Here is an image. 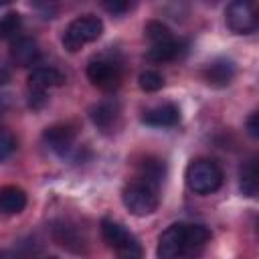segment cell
<instances>
[{
	"instance_id": "3957f363",
	"label": "cell",
	"mask_w": 259,
	"mask_h": 259,
	"mask_svg": "<svg viewBox=\"0 0 259 259\" xmlns=\"http://www.w3.org/2000/svg\"><path fill=\"white\" fill-rule=\"evenodd\" d=\"M103 32V22L101 18L93 16V14H85V16H79L75 18L67 28H65V34H63V47L69 51V53H77L81 51L87 42H93L101 36Z\"/></svg>"
},
{
	"instance_id": "4fadbf2b",
	"label": "cell",
	"mask_w": 259,
	"mask_h": 259,
	"mask_svg": "<svg viewBox=\"0 0 259 259\" xmlns=\"http://www.w3.org/2000/svg\"><path fill=\"white\" fill-rule=\"evenodd\" d=\"M138 172H140V178L142 182L150 184V186H158L164 182V176H166V164L164 160L160 158H144L138 166Z\"/></svg>"
},
{
	"instance_id": "44dd1931",
	"label": "cell",
	"mask_w": 259,
	"mask_h": 259,
	"mask_svg": "<svg viewBox=\"0 0 259 259\" xmlns=\"http://www.w3.org/2000/svg\"><path fill=\"white\" fill-rule=\"evenodd\" d=\"M14 150H16V138L12 136V132L0 127V162L6 160Z\"/></svg>"
},
{
	"instance_id": "d6986e66",
	"label": "cell",
	"mask_w": 259,
	"mask_h": 259,
	"mask_svg": "<svg viewBox=\"0 0 259 259\" xmlns=\"http://www.w3.org/2000/svg\"><path fill=\"white\" fill-rule=\"evenodd\" d=\"M146 36L152 40V45H158V42H164V40H170L172 38V32L170 28L160 22V20H150L146 24Z\"/></svg>"
},
{
	"instance_id": "9c48e42d",
	"label": "cell",
	"mask_w": 259,
	"mask_h": 259,
	"mask_svg": "<svg viewBox=\"0 0 259 259\" xmlns=\"http://www.w3.org/2000/svg\"><path fill=\"white\" fill-rule=\"evenodd\" d=\"M40 49L38 42L30 36H16L10 45V59L20 67H30L38 61Z\"/></svg>"
},
{
	"instance_id": "52a82bcc",
	"label": "cell",
	"mask_w": 259,
	"mask_h": 259,
	"mask_svg": "<svg viewBox=\"0 0 259 259\" xmlns=\"http://www.w3.org/2000/svg\"><path fill=\"white\" fill-rule=\"evenodd\" d=\"M227 26L237 34H251L257 30V12L255 4L247 0H235L225 10Z\"/></svg>"
},
{
	"instance_id": "603a6c76",
	"label": "cell",
	"mask_w": 259,
	"mask_h": 259,
	"mask_svg": "<svg viewBox=\"0 0 259 259\" xmlns=\"http://www.w3.org/2000/svg\"><path fill=\"white\" fill-rule=\"evenodd\" d=\"M28 103H30V107H34V109L42 107V105L47 103V93H45V91L30 89V99H28Z\"/></svg>"
},
{
	"instance_id": "5b68a950",
	"label": "cell",
	"mask_w": 259,
	"mask_h": 259,
	"mask_svg": "<svg viewBox=\"0 0 259 259\" xmlns=\"http://www.w3.org/2000/svg\"><path fill=\"white\" fill-rule=\"evenodd\" d=\"M121 200L125 204V208L136 214V217H146L152 214L158 208V192L154 186L138 180V182H130L123 188Z\"/></svg>"
},
{
	"instance_id": "8fae6325",
	"label": "cell",
	"mask_w": 259,
	"mask_h": 259,
	"mask_svg": "<svg viewBox=\"0 0 259 259\" xmlns=\"http://www.w3.org/2000/svg\"><path fill=\"white\" fill-rule=\"evenodd\" d=\"M142 121L152 127H172L180 121V109L174 103H164V105L148 109L142 115Z\"/></svg>"
},
{
	"instance_id": "9a60e30c",
	"label": "cell",
	"mask_w": 259,
	"mask_h": 259,
	"mask_svg": "<svg viewBox=\"0 0 259 259\" xmlns=\"http://www.w3.org/2000/svg\"><path fill=\"white\" fill-rule=\"evenodd\" d=\"M182 53H184V45L176 38H170V40L152 45V49L148 51V59L154 63H168V61L178 59Z\"/></svg>"
},
{
	"instance_id": "6da1fadb",
	"label": "cell",
	"mask_w": 259,
	"mask_h": 259,
	"mask_svg": "<svg viewBox=\"0 0 259 259\" xmlns=\"http://www.w3.org/2000/svg\"><path fill=\"white\" fill-rule=\"evenodd\" d=\"M210 241L204 225L174 223L158 239V259H196Z\"/></svg>"
},
{
	"instance_id": "cb8c5ba5",
	"label": "cell",
	"mask_w": 259,
	"mask_h": 259,
	"mask_svg": "<svg viewBox=\"0 0 259 259\" xmlns=\"http://www.w3.org/2000/svg\"><path fill=\"white\" fill-rule=\"evenodd\" d=\"M247 130H249V136L251 138H259V115L257 113H251L249 119H247Z\"/></svg>"
},
{
	"instance_id": "30bf717a",
	"label": "cell",
	"mask_w": 259,
	"mask_h": 259,
	"mask_svg": "<svg viewBox=\"0 0 259 259\" xmlns=\"http://www.w3.org/2000/svg\"><path fill=\"white\" fill-rule=\"evenodd\" d=\"M235 73H237V69H235V63L231 59H217L204 67L202 77L212 87H227L233 81Z\"/></svg>"
},
{
	"instance_id": "7a4b0ae2",
	"label": "cell",
	"mask_w": 259,
	"mask_h": 259,
	"mask_svg": "<svg viewBox=\"0 0 259 259\" xmlns=\"http://www.w3.org/2000/svg\"><path fill=\"white\" fill-rule=\"evenodd\" d=\"M186 184L196 194H210L223 184V170L208 158L192 160L186 168Z\"/></svg>"
},
{
	"instance_id": "d4e9b609",
	"label": "cell",
	"mask_w": 259,
	"mask_h": 259,
	"mask_svg": "<svg viewBox=\"0 0 259 259\" xmlns=\"http://www.w3.org/2000/svg\"><path fill=\"white\" fill-rule=\"evenodd\" d=\"M10 81V73L6 69H0V85H6Z\"/></svg>"
},
{
	"instance_id": "e0dca14e",
	"label": "cell",
	"mask_w": 259,
	"mask_h": 259,
	"mask_svg": "<svg viewBox=\"0 0 259 259\" xmlns=\"http://www.w3.org/2000/svg\"><path fill=\"white\" fill-rule=\"evenodd\" d=\"M91 119L97 127L109 130L117 119V105L111 101H101L91 109Z\"/></svg>"
},
{
	"instance_id": "2e32d148",
	"label": "cell",
	"mask_w": 259,
	"mask_h": 259,
	"mask_svg": "<svg viewBox=\"0 0 259 259\" xmlns=\"http://www.w3.org/2000/svg\"><path fill=\"white\" fill-rule=\"evenodd\" d=\"M259 178H257V160L251 158L241 166V192L249 198L257 196Z\"/></svg>"
},
{
	"instance_id": "484cf974",
	"label": "cell",
	"mask_w": 259,
	"mask_h": 259,
	"mask_svg": "<svg viewBox=\"0 0 259 259\" xmlns=\"http://www.w3.org/2000/svg\"><path fill=\"white\" fill-rule=\"evenodd\" d=\"M0 6H4V2H0Z\"/></svg>"
},
{
	"instance_id": "ba28073f",
	"label": "cell",
	"mask_w": 259,
	"mask_h": 259,
	"mask_svg": "<svg viewBox=\"0 0 259 259\" xmlns=\"http://www.w3.org/2000/svg\"><path fill=\"white\" fill-rule=\"evenodd\" d=\"M45 144L57 152L59 156H65L67 152H71L73 144H75V130L69 123H59V125H51L45 130L42 134Z\"/></svg>"
},
{
	"instance_id": "7402d4cb",
	"label": "cell",
	"mask_w": 259,
	"mask_h": 259,
	"mask_svg": "<svg viewBox=\"0 0 259 259\" xmlns=\"http://www.w3.org/2000/svg\"><path fill=\"white\" fill-rule=\"evenodd\" d=\"M103 8L109 10V12H113V14H123V12H127V10L132 8V4H130V2L113 0V2H103Z\"/></svg>"
},
{
	"instance_id": "ac0fdd59",
	"label": "cell",
	"mask_w": 259,
	"mask_h": 259,
	"mask_svg": "<svg viewBox=\"0 0 259 259\" xmlns=\"http://www.w3.org/2000/svg\"><path fill=\"white\" fill-rule=\"evenodd\" d=\"M22 28V18L18 12H8L0 18V38H16Z\"/></svg>"
},
{
	"instance_id": "8992f818",
	"label": "cell",
	"mask_w": 259,
	"mask_h": 259,
	"mask_svg": "<svg viewBox=\"0 0 259 259\" xmlns=\"http://www.w3.org/2000/svg\"><path fill=\"white\" fill-rule=\"evenodd\" d=\"M87 77L101 91H115L121 85V67L113 59L97 57L87 65Z\"/></svg>"
},
{
	"instance_id": "5bb4252c",
	"label": "cell",
	"mask_w": 259,
	"mask_h": 259,
	"mask_svg": "<svg viewBox=\"0 0 259 259\" xmlns=\"http://www.w3.org/2000/svg\"><path fill=\"white\" fill-rule=\"evenodd\" d=\"M26 206V192L18 186L0 188V212L16 214Z\"/></svg>"
},
{
	"instance_id": "ffe728a7",
	"label": "cell",
	"mask_w": 259,
	"mask_h": 259,
	"mask_svg": "<svg viewBox=\"0 0 259 259\" xmlns=\"http://www.w3.org/2000/svg\"><path fill=\"white\" fill-rule=\"evenodd\" d=\"M138 81H140V87L144 91H150V93L164 87V79H162V75L158 71H144Z\"/></svg>"
},
{
	"instance_id": "4316f807",
	"label": "cell",
	"mask_w": 259,
	"mask_h": 259,
	"mask_svg": "<svg viewBox=\"0 0 259 259\" xmlns=\"http://www.w3.org/2000/svg\"><path fill=\"white\" fill-rule=\"evenodd\" d=\"M51 259H55V257H51Z\"/></svg>"
},
{
	"instance_id": "7c38bea8",
	"label": "cell",
	"mask_w": 259,
	"mask_h": 259,
	"mask_svg": "<svg viewBox=\"0 0 259 259\" xmlns=\"http://www.w3.org/2000/svg\"><path fill=\"white\" fill-rule=\"evenodd\" d=\"M65 81L63 73L57 71L55 67H34L28 75V85L30 89H36V91H45L51 89V87H59L61 83Z\"/></svg>"
},
{
	"instance_id": "277c9868",
	"label": "cell",
	"mask_w": 259,
	"mask_h": 259,
	"mask_svg": "<svg viewBox=\"0 0 259 259\" xmlns=\"http://www.w3.org/2000/svg\"><path fill=\"white\" fill-rule=\"evenodd\" d=\"M101 235L105 243L117 253L119 259H142V247L138 239L119 223L111 219L101 221Z\"/></svg>"
}]
</instances>
